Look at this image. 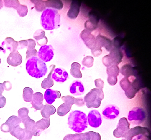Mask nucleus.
Returning a JSON list of instances; mask_svg holds the SVG:
<instances>
[{
    "label": "nucleus",
    "mask_w": 151,
    "mask_h": 140,
    "mask_svg": "<svg viewBox=\"0 0 151 140\" xmlns=\"http://www.w3.org/2000/svg\"><path fill=\"white\" fill-rule=\"evenodd\" d=\"M60 16L56 9L46 8L41 17V22L44 29L51 30L58 28L60 26Z\"/></svg>",
    "instance_id": "1"
},
{
    "label": "nucleus",
    "mask_w": 151,
    "mask_h": 140,
    "mask_svg": "<svg viewBox=\"0 0 151 140\" xmlns=\"http://www.w3.org/2000/svg\"><path fill=\"white\" fill-rule=\"evenodd\" d=\"M67 123L69 128L74 131L78 133L82 132L88 127L87 117L82 111H73L69 114Z\"/></svg>",
    "instance_id": "2"
},
{
    "label": "nucleus",
    "mask_w": 151,
    "mask_h": 140,
    "mask_svg": "<svg viewBox=\"0 0 151 140\" xmlns=\"http://www.w3.org/2000/svg\"><path fill=\"white\" fill-rule=\"evenodd\" d=\"M26 69L30 75L36 78L43 77L47 72L45 63L37 57H33L27 60Z\"/></svg>",
    "instance_id": "3"
},
{
    "label": "nucleus",
    "mask_w": 151,
    "mask_h": 140,
    "mask_svg": "<svg viewBox=\"0 0 151 140\" xmlns=\"http://www.w3.org/2000/svg\"><path fill=\"white\" fill-rule=\"evenodd\" d=\"M120 85L130 99L133 98L139 90V83L135 75L124 77L120 81Z\"/></svg>",
    "instance_id": "4"
},
{
    "label": "nucleus",
    "mask_w": 151,
    "mask_h": 140,
    "mask_svg": "<svg viewBox=\"0 0 151 140\" xmlns=\"http://www.w3.org/2000/svg\"><path fill=\"white\" fill-rule=\"evenodd\" d=\"M104 96L102 90L95 88L91 90L83 99L88 108H97L100 106L101 101Z\"/></svg>",
    "instance_id": "5"
},
{
    "label": "nucleus",
    "mask_w": 151,
    "mask_h": 140,
    "mask_svg": "<svg viewBox=\"0 0 151 140\" xmlns=\"http://www.w3.org/2000/svg\"><path fill=\"white\" fill-rule=\"evenodd\" d=\"M146 118V113L144 108L136 107L129 111L128 115V120L132 123L139 125L143 123Z\"/></svg>",
    "instance_id": "6"
},
{
    "label": "nucleus",
    "mask_w": 151,
    "mask_h": 140,
    "mask_svg": "<svg viewBox=\"0 0 151 140\" xmlns=\"http://www.w3.org/2000/svg\"><path fill=\"white\" fill-rule=\"evenodd\" d=\"M139 135L144 136L149 138L150 132L148 128L145 127L137 126L130 129L124 137L126 140H132L134 137Z\"/></svg>",
    "instance_id": "7"
},
{
    "label": "nucleus",
    "mask_w": 151,
    "mask_h": 140,
    "mask_svg": "<svg viewBox=\"0 0 151 140\" xmlns=\"http://www.w3.org/2000/svg\"><path fill=\"white\" fill-rule=\"evenodd\" d=\"M64 103L60 106L57 110V113L60 116L65 115L70 110L72 105L74 104L75 98L70 95L64 96L61 98Z\"/></svg>",
    "instance_id": "8"
},
{
    "label": "nucleus",
    "mask_w": 151,
    "mask_h": 140,
    "mask_svg": "<svg viewBox=\"0 0 151 140\" xmlns=\"http://www.w3.org/2000/svg\"><path fill=\"white\" fill-rule=\"evenodd\" d=\"M130 124L125 117L119 120L116 128L113 132L114 136L116 138L124 137L130 129Z\"/></svg>",
    "instance_id": "9"
},
{
    "label": "nucleus",
    "mask_w": 151,
    "mask_h": 140,
    "mask_svg": "<svg viewBox=\"0 0 151 140\" xmlns=\"http://www.w3.org/2000/svg\"><path fill=\"white\" fill-rule=\"evenodd\" d=\"M54 55V49L51 45L42 46L37 52L38 58L44 62L51 61Z\"/></svg>",
    "instance_id": "10"
},
{
    "label": "nucleus",
    "mask_w": 151,
    "mask_h": 140,
    "mask_svg": "<svg viewBox=\"0 0 151 140\" xmlns=\"http://www.w3.org/2000/svg\"><path fill=\"white\" fill-rule=\"evenodd\" d=\"M80 36L86 46L91 50L98 46L96 38L91 32L85 29L80 33Z\"/></svg>",
    "instance_id": "11"
},
{
    "label": "nucleus",
    "mask_w": 151,
    "mask_h": 140,
    "mask_svg": "<svg viewBox=\"0 0 151 140\" xmlns=\"http://www.w3.org/2000/svg\"><path fill=\"white\" fill-rule=\"evenodd\" d=\"M22 122V120L18 117L14 115L11 116L1 125V130L4 132H10L16 126L19 125Z\"/></svg>",
    "instance_id": "12"
},
{
    "label": "nucleus",
    "mask_w": 151,
    "mask_h": 140,
    "mask_svg": "<svg viewBox=\"0 0 151 140\" xmlns=\"http://www.w3.org/2000/svg\"><path fill=\"white\" fill-rule=\"evenodd\" d=\"M10 133L19 140H31L33 136L30 131L22 128L19 125L16 126Z\"/></svg>",
    "instance_id": "13"
},
{
    "label": "nucleus",
    "mask_w": 151,
    "mask_h": 140,
    "mask_svg": "<svg viewBox=\"0 0 151 140\" xmlns=\"http://www.w3.org/2000/svg\"><path fill=\"white\" fill-rule=\"evenodd\" d=\"M88 123L91 126L97 128L102 123V118L99 112L97 110H93L90 111L87 116Z\"/></svg>",
    "instance_id": "14"
},
{
    "label": "nucleus",
    "mask_w": 151,
    "mask_h": 140,
    "mask_svg": "<svg viewBox=\"0 0 151 140\" xmlns=\"http://www.w3.org/2000/svg\"><path fill=\"white\" fill-rule=\"evenodd\" d=\"M119 71V69L117 65H114L107 67V81L109 85L114 86L117 83Z\"/></svg>",
    "instance_id": "15"
},
{
    "label": "nucleus",
    "mask_w": 151,
    "mask_h": 140,
    "mask_svg": "<svg viewBox=\"0 0 151 140\" xmlns=\"http://www.w3.org/2000/svg\"><path fill=\"white\" fill-rule=\"evenodd\" d=\"M50 124V118H42L35 123L34 129L32 132L33 136H40L43 131L47 129Z\"/></svg>",
    "instance_id": "16"
},
{
    "label": "nucleus",
    "mask_w": 151,
    "mask_h": 140,
    "mask_svg": "<svg viewBox=\"0 0 151 140\" xmlns=\"http://www.w3.org/2000/svg\"><path fill=\"white\" fill-rule=\"evenodd\" d=\"M110 51L109 54L107 55L110 66L114 65H118L122 61L123 57L122 52L115 48H113Z\"/></svg>",
    "instance_id": "17"
},
{
    "label": "nucleus",
    "mask_w": 151,
    "mask_h": 140,
    "mask_svg": "<svg viewBox=\"0 0 151 140\" xmlns=\"http://www.w3.org/2000/svg\"><path fill=\"white\" fill-rule=\"evenodd\" d=\"M119 113L118 108L114 105H110L106 107L102 112L103 116L106 119H113L117 117Z\"/></svg>",
    "instance_id": "18"
},
{
    "label": "nucleus",
    "mask_w": 151,
    "mask_h": 140,
    "mask_svg": "<svg viewBox=\"0 0 151 140\" xmlns=\"http://www.w3.org/2000/svg\"><path fill=\"white\" fill-rule=\"evenodd\" d=\"M69 91L74 95L80 96L84 93L85 88L81 81L77 80L73 81L70 84Z\"/></svg>",
    "instance_id": "19"
},
{
    "label": "nucleus",
    "mask_w": 151,
    "mask_h": 140,
    "mask_svg": "<svg viewBox=\"0 0 151 140\" xmlns=\"http://www.w3.org/2000/svg\"><path fill=\"white\" fill-rule=\"evenodd\" d=\"M52 78L56 82L62 83L65 82L68 77V72L64 69L58 68L54 70L52 74Z\"/></svg>",
    "instance_id": "20"
},
{
    "label": "nucleus",
    "mask_w": 151,
    "mask_h": 140,
    "mask_svg": "<svg viewBox=\"0 0 151 140\" xmlns=\"http://www.w3.org/2000/svg\"><path fill=\"white\" fill-rule=\"evenodd\" d=\"M22 61V56L17 50L11 52L7 59V63L13 67L20 65Z\"/></svg>",
    "instance_id": "21"
},
{
    "label": "nucleus",
    "mask_w": 151,
    "mask_h": 140,
    "mask_svg": "<svg viewBox=\"0 0 151 140\" xmlns=\"http://www.w3.org/2000/svg\"><path fill=\"white\" fill-rule=\"evenodd\" d=\"M81 6V3L79 1H72L70 9L67 13L68 17L71 19H76L79 14Z\"/></svg>",
    "instance_id": "22"
},
{
    "label": "nucleus",
    "mask_w": 151,
    "mask_h": 140,
    "mask_svg": "<svg viewBox=\"0 0 151 140\" xmlns=\"http://www.w3.org/2000/svg\"><path fill=\"white\" fill-rule=\"evenodd\" d=\"M61 96V94L60 91L48 88L44 93V98L47 104H51L56 98H59Z\"/></svg>",
    "instance_id": "23"
},
{
    "label": "nucleus",
    "mask_w": 151,
    "mask_h": 140,
    "mask_svg": "<svg viewBox=\"0 0 151 140\" xmlns=\"http://www.w3.org/2000/svg\"><path fill=\"white\" fill-rule=\"evenodd\" d=\"M96 40L97 46L101 48L104 47L109 51L113 48L112 41L105 36L99 35Z\"/></svg>",
    "instance_id": "24"
},
{
    "label": "nucleus",
    "mask_w": 151,
    "mask_h": 140,
    "mask_svg": "<svg viewBox=\"0 0 151 140\" xmlns=\"http://www.w3.org/2000/svg\"><path fill=\"white\" fill-rule=\"evenodd\" d=\"M43 95L41 93L37 92L34 93L31 102L32 107L36 110H41L44 106L43 104Z\"/></svg>",
    "instance_id": "25"
},
{
    "label": "nucleus",
    "mask_w": 151,
    "mask_h": 140,
    "mask_svg": "<svg viewBox=\"0 0 151 140\" xmlns=\"http://www.w3.org/2000/svg\"><path fill=\"white\" fill-rule=\"evenodd\" d=\"M33 38L36 41L38 45L43 46L46 45L48 39L45 35V32L42 29H38L35 31L33 34Z\"/></svg>",
    "instance_id": "26"
},
{
    "label": "nucleus",
    "mask_w": 151,
    "mask_h": 140,
    "mask_svg": "<svg viewBox=\"0 0 151 140\" xmlns=\"http://www.w3.org/2000/svg\"><path fill=\"white\" fill-rule=\"evenodd\" d=\"M63 140H91V136L89 132L68 134L66 135Z\"/></svg>",
    "instance_id": "27"
},
{
    "label": "nucleus",
    "mask_w": 151,
    "mask_h": 140,
    "mask_svg": "<svg viewBox=\"0 0 151 140\" xmlns=\"http://www.w3.org/2000/svg\"><path fill=\"white\" fill-rule=\"evenodd\" d=\"M55 67V65L53 64L50 66V71L47 78L44 79L41 83V85L42 88L46 89L50 88L53 85L54 81L51 76Z\"/></svg>",
    "instance_id": "28"
},
{
    "label": "nucleus",
    "mask_w": 151,
    "mask_h": 140,
    "mask_svg": "<svg viewBox=\"0 0 151 140\" xmlns=\"http://www.w3.org/2000/svg\"><path fill=\"white\" fill-rule=\"evenodd\" d=\"M56 111V108L53 106L46 104L44 105L40 111V112L43 118L49 119L50 116L54 114Z\"/></svg>",
    "instance_id": "29"
},
{
    "label": "nucleus",
    "mask_w": 151,
    "mask_h": 140,
    "mask_svg": "<svg viewBox=\"0 0 151 140\" xmlns=\"http://www.w3.org/2000/svg\"><path fill=\"white\" fill-rule=\"evenodd\" d=\"M2 44L5 45L6 49L12 52L17 50L18 42L11 37H7L2 43Z\"/></svg>",
    "instance_id": "30"
},
{
    "label": "nucleus",
    "mask_w": 151,
    "mask_h": 140,
    "mask_svg": "<svg viewBox=\"0 0 151 140\" xmlns=\"http://www.w3.org/2000/svg\"><path fill=\"white\" fill-rule=\"evenodd\" d=\"M81 67V65L77 62H74L71 64L70 73L73 77L77 78H82V74L80 70Z\"/></svg>",
    "instance_id": "31"
},
{
    "label": "nucleus",
    "mask_w": 151,
    "mask_h": 140,
    "mask_svg": "<svg viewBox=\"0 0 151 140\" xmlns=\"http://www.w3.org/2000/svg\"><path fill=\"white\" fill-rule=\"evenodd\" d=\"M45 5L46 8H50L60 10L63 6L62 2L60 0H47L45 1Z\"/></svg>",
    "instance_id": "32"
},
{
    "label": "nucleus",
    "mask_w": 151,
    "mask_h": 140,
    "mask_svg": "<svg viewBox=\"0 0 151 140\" xmlns=\"http://www.w3.org/2000/svg\"><path fill=\"white\" fill-rule=\"evenodd\" d=\"M120 72L124 77L135 75L134 70L132 65L129 63L122 66L120 69Z\"/></svg>",
    "instance_id": "33"
},
{
    "label": "nucleus",
    "mask_w": 151,
    "mask_h": 140,
    "mask_svg": "<svg viewBox=\"0 0 151 140\" xmlns=\"http://www.w3.org/2000/svg\"><path fill=\"white\" fill-rule=\"evenodd\" d=\"M25 128L31 133L34 128L35 122L28 116L27 118L22 120Z\"/></svg>",
    "instance_id": "34"
},
{
    "label": "nucleus",
    "mask_w": 151,
    "mask_h": 140,
    "mask_svg": "<svg viewBox=\"0 0 151 140\" xmlns=\"http://www.w3.org/2000/svg\"><path fill=\"white\" fill-rule=\"evenodd\" d=\"M32 89L30 87H26L23 90V98L24 100L30 102L32 100L33 94Z\"/></svg>",
    "instance_id": "35"
},
{
    "label": "nucleus",
    "mask_w": 151,
    "mask_h": 140,
    "mask_svg": "<svg viewBox=\"0 0 151 140\" xmlns=\"http://www.w3.org/2000/svg\"><path fill=\"white\" fill-rule=\"evenodd\" d=\"M34 4L35 10L38 12H41L46 9L45 5V1L31 0Z\"/></svg>",
    "instance_id": "36"
},
{
    "label": "nucleus",
    "mask_w": 151,
    "mask_h": 140,
    "mask_svg": "<svg viewBox=\"0 0 151 140\" xmlns=\"http://www.w3.org/2000/svg\"><path fill=\"white\" fill-rule=\"evenodd\" d=\"M3 2L5 7L13 8L16 10L20 4L18 0H3Z\"/></svg>",
    "instance_id": "37"
},
{
    "label": "nucleus",
    "mask_w": 151,
    "mask_h": 140,
    "mask_svg": "<svg viewBox=\"0 0 151 140\" xmlns=\"http://www.w3.org/2000/svg\"><path fill=\"white\" fill-rule=\"evenodd\" d=\"M93 61L94 59L92 56H87L83 58L82 63L83 65L90 68L93 66Z\"/></svg>",
    "instance_id": "38"
},
{
    "label": "nucleus",
    "mask_w": 151,
    "mask_h": 140,
    "mask_svg": "<svg viewBox=\"0 0 151 140\" xmlns=\"http://www.w3.org/2000/svg\"><path fill=\"white\" fill-rule=\"evenodd\" d=\"M28 9L25 5L20 4L17 9L18 15L21 17L26 16L27 13Z\"/></svg>",
    "instance_id": "39"
},
{
    "label": "nucleus",
    "mask_w": 151,
    "mask_h": 140,
    "mask_svg": "<svg viewBox=\"0 0 151 140\" xmlns=\"http://www.w3.org/2000/svg\"><path fill=\"white\" fill-rule=\"evenodd\" d=\"M29 110L26 107H23L19 109L18 111V117L22 120L28 116Z\"/></svg>",
    "instance_id": "40"
},
{
    "label": "nucleus",
    "mask_w": 151,
    "mask_h": 140,
    "mask_svg": "<svg viewBox=\"0 0 151 140\" xmlns=\"http://www.w3.org/2000/svg\"><path fill=\"white\" fill-rule=\"evenodd\" d=\"M37 52L35 48L27 49L26 52V60H27L33 57H37Z\"/></svg>",
    "instance_id": "41"
},
{
    "label": "nucleus",
    "mask_w": 151,
    "mask_h": 140,
    "mask_svg": "<svg viewBox=\"0 0 151 140\" xmlns=\"http://www.w3.org/2000/svg\"><path fill=\"white\" fill-rule=\"evenodd\" d=\"M18 42L17 49H21L24 48H27L28 44L27 40H20L18 41Z\"/></svg>",
    "instance_id": "42"
},
{
    "label": "nucleus",
    "mask_w": 151,
    "mask_h": 140,
    "mask_svg": "<svg viewBox=\"0 0 151 140\" xmlns=\"http://www.w3.org/2000/svg\"><path fill=\"white\" fill-rule=\"evenodd\" d=\"M94 83L96 88L102 90L104 86V83L101 79L98 78L95 80Z\"/></svg>",
    "instance_id": "43"
},
{
    "label": "nucleus",
    "mask_w": 151,
    "mask_h": 140,
    "mask_svg": "<svg viewBox=\"0 0 151 140\" xmlns=\"http://www.w3.org/2000/svg\"><path fill=\"white\" fill-rule=\"evenodd\" d=\"M88 132L91 136V140H101V136L98 133L93 131H89Z\"/></svg>",
    "instance_id": "44"
},
{
    "label": "nucleus",
    "mask_w": 151,
    "mask_h": 140,
    "mask_svg": "<svg viewBox=\"0 0 151 140\" xmlns=\"http://www.w3.org/2000/svg\"><path fill=\"white\" fill-rule=\"evenodd\" d=\"M74 104L78 107H81L85 105V102L82 97H78L75 99Z\"/></svg>",
    "instance_id": "45"
},
{
    "label": "nucleus",
    "mask_w": 151,
    "mask_h": 140,
    "mask_svg": "<svg viewBox=\"0 0 151 140\" xmlns=\"http://www.w3.org/2000/svg\"><path fill=\"white\" fill-rule=\"evenodd\" d=\"M92 54L94 57H98L100 55L102 52V49L99 47L97 46L91 50Z\"/></svg>",
    "instance_id": "46"
},
{
    "label": "nucleus",
    "mask_w": 151,
    "mask_h": 140,
    "mask_svg": "<svg viewBox=\"0 0 151 140\" xmlns=\"http://www.w3.org/2000/svg\"><path fill=\"white\" fill-rule=\"evenodd\" d=\"M4 89L6 91H9L12 88V85L9 81H5L2 83Z\"/></svg>",
    "instance_id": "47"
},
{
    "label": "nucleus",
    "mask_w": 151,
    "mask_h": 140,
    "mask_svg": "<svg viewBox=\"0 0 151 140\" xmlns=\"http://www.w3.org/2000/svg\"><path fill=\"white\" fill-rule=\"evenodd\" d=\"M6 103V99L3 96L0 97V108L4 107Z\"/></svg>",
    "instance_id": "48"
},
{
    "label": "nucleus",
    "mask_w": 151,
    "mask_h": 140,
    "mask_svg": "<svg viewBox=\"0 0 151 140\" xmlns=\"http://www.w3.org/2000/svg\"><path fill=\"white\" fill-rule=\"evenodd\" d=\"M4 90L3 84L0 83V97L2 96V93Z\"/></svg>",
    "instance_id": "49"
},
{
    "label": "nucleus",
    "mask_w": 151,
    "mask_h": 140,
    "mask_svg": "<svg viewBox=\"0 0 151 140\" xmlns=\"http://www.w3.org/2000/svg\"><path fill=\"white\" fill-rule=\"evenodd\" d=\"M3 2L2 0H0V9H1L3 7Z\"/></svg>",
    "instance_id": "50"
},
{
    "label": "nucleus",
    "mask_w": 151,
    "mask_h": 140,
    "mask_svg": "<svg viewBox=\"0 0 151 140\" xmlns=\"http://www.w3.org/2000/svg\"><path fill=\"white\" fill-rule=\"evenodd\" d=\"M122 140H126L124 138V139H122Z\"/></svg>",
    "instance_id": "51"
},
{
    "label": "nucleus",
    "mask_w": 151,
    "mask_h": 140,
    "mask_svg": "<svg viewBox=\"0 0 151 140\" xmlns=\"http://www.w3.org/2000/svg\"><path fill=\"white\" fill-rule=\"evenodd\" d=\"M1 58H0V63H1Z\"/></svg>",
    "instance_id": "52"
}]
</instances>
